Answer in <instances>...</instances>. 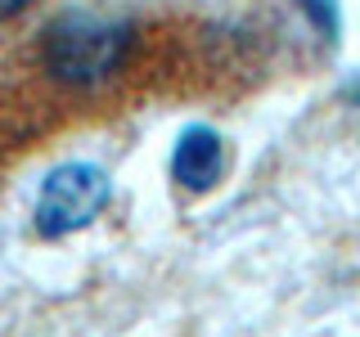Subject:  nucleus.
Listing matches in <instances>:
<instances>
[{"instance_id": "423d86ee", "label": "nucleus", "mask_w": 360, "mask_h": 337, "mask_svg": "<svg viewBox=\"0 0 360 337\" xmlns=\"http://www.w3.org/2000/svg\"><path fill=\"white\" fill-rule=\"evenodd\" d=\"M347 99H352V104H360V86H352V90H347Z\"/></svg>"}, {"instance_id": "f03ea898", "label": "nucleus", "mask_w": 360, "mask_h": 337, "mask_svg": "<svg viewBox=\"0 0 360 337\" xmlns=\"http://www.w3.org/2000/svg\"><path fill=\"white\" fill-rule=\"evenodd\" d=\"M112 185L104 166L95 162H63L41 180L37 207H32V225L41 239H68V234L95 225V216L108 207Z\"/></svg>"}, {"instance_id": "20e7f679", "label": "nucleus", "mask_w": 360, "mask_h": 337, "mask_svg": "<svg viewBox=\"0 0 360 337\" xmlns=\"http://www.w3.org/2000/svg\"><path fill=\"white\" fill-rule=\"evenodd\" d=\"M297 5H302V14L320 27L324 41H338V5L333 0H297Z\"/></svg>"}, {"instance_id": "39448f33", "label": "nucleus", "mask_w": 360, "mask_h": 337, "mask_svg": "<svg viewBox=\"0 0 360 337\" xmlns=\"http://www.w3.org/2000/svg\"><path fill=\"white\" fill-rule=\"evenodd\" d=\"M22 5H27V0H0V22H5V18H14Z\"/></svg>"}, {"instance_id": "7ed1b4c3", "label": "nucleus", "mask_w": 360, "mask_h": 337, "mask_svg": "<svg viewBox=\"0 0 360 337\" xmlns=\"http://www.w3.org/2000/svg\"><path fill=\"white\" fill-rule=\"evenodd\" d=\"M225 171V140L212 126H185L172 144V180L189 194H207Z\"/></svg>"}, {"instance_id": "f257e3e1", "label": "nucleus", "mask_w": 360, "mask_h": 337, "mask_svg": "<svg viewBox=\"0 0 360 337\" xmlns=\"http://www.w3.org/2000/svg\"><path fill=\"white\" fill-rule=\"evenodd\" d=\"M131 27L95 14H63L45 32V72H54L63 86H99L127 63Z\"/></svg>"}]
</instances>
